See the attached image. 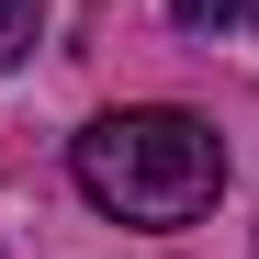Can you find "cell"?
Wrapping results in <instances>:
<instances>
[{
	"label": "cell",
	"mask_w": 259,
	"mask_h": 259,
	"mask_svg": "<svg viewBox=\"0 0 259 259\" xmlns=\"http://www.w3.org/2000/svg\"><path fill=\"white\" fill-rule=\"evenodd\" d=\"M68 181L91 192L113 226H192V214H214V192H226V147H214V124H203V113L136 102V113L79 124Z\"/></svg>",
	"instance_id": "cell-1"
},
{
	"label": "cell",
	"mask_w": 259,
	"mask_h": 259,
	"mask_svg": "<svg viewBox=\"0 0 259 259\" xmlns=\"http://www.w3.org/2000/svg\"><path fill=\"white\" fill-rule=\"evenodd\" d=\"M169 23H192V34H226V23H248V0H169Z\"/></svg>",
	"instance_id": "cell-3"
},
{
	"label": "cell",
	"mask_w": 259,
	"mask_h": 259,
	"mask_svg": "<svg viewBox=\"0 0 259 259\" xmlns=\"http://www.w3.org/2000/svg\"><path fill=\"white\" fill-rule=\"evenodd\" d=\"M34 34H46V0H0V68H23Z\"/></svg>",
	"instance_id": "cell-2"
}]
</instances>
